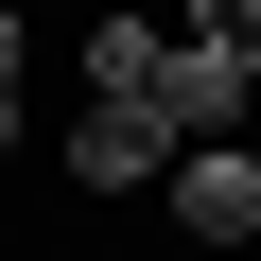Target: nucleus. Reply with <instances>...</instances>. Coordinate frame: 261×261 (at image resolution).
Here are the masks:
<instances>
[{
  "label": "nucleus",
  "mask_w": 261,
  "mask_h": 261,
  "mask_svg": "<svg viewBox=\"0 0 261 261\" xmlns=\"http://www.w3.org/2000/svg\"><path fill=\"white\" fill-rule=\"evenodd\" d=\"M174 35H209V53H226V70L261 87V0H192V18H174Z\"/></svg>",
  "instance_id": "nucleus-5"
},
{
  "label": "nucleus",
  "mask_w": 261,
  "mask_h": 261,
  "mask_svg": "<svg viewBox=\"0 0 261 261\" xmlns=\"http://www.w3.org/2000/svg\"><path fill=\"white\" fill-rule=\"evenodd\" d=\"M18 140H35V105H18V87H0V157H18Z\"/></svg>",
  "instance_id": "nucleus-7"
},
{
  "label": "nucleus",
  "mask_w": 261,
  "mask_h": 261,
  "mask_svg": "<svg viewBox=\"0 0 261 261\" xmlns=\"http://www.w3.org/2000/svg\"><path fill=\"white\" fill-rule=\"evenodd\" d=\"M140 87H157V18L105 0V18H87V105H140Z\"/></svg>",
  "instance_id": "nucleus-4"
},
{
  "label": "nucleus",
  "mask_w": 261,
  "mask_h": 261,
  "mask_svg": "<svg viewBox=\"0 0 261 261\" xmlns=\"http://www.w3.org/2000/svg\"><path fill=\"white\" fill-rule=\"evenodd\" d=\"M18 53H35V18H18V0H0V87H18Z\"/></svg>",
  "instance_id": "nucleus-6"
},
{
  "label": "nucleus",
  "mask_w": 261,
  "mask_h": 261,
  "mask_svg": "<svg viewBox=\"0 0 261 261\" xmlns=\"http://www.w3.org/2000/svg\"><path fill=\"white\" fill-rule=\"evenodd\" d=\"M53 157H70V192H157V174H174V140H157L140 105H70Z\"/></svg>",
  "instance_id": "nucleus-3"
},
{
  "label": "nucleus",
  "mask_w": 261,
  "mask_h": 261,
  "mask_svg": "<svg viewBox=\"0 0 261 261\" xmlns=\"http://www.w3.org/2000/svg\"><path fill=\"white\" fill-rule=\"evenodd\" d=\"M157 209H174V244L244 261V244H261V140H209V157H174V174H157Z\"/></svg>",
  "instance_id": "nucleus-2"
},
{
  "label": "nucleus",
  "mask_w": 261,
  "mask_h": 261,
  "mask_svg": "<svg viewBox=\"0 0 261 261\" xmlns=\"http://www.w3.org/2000/svg\"><path fill=\"white\" fill-rule=\"evenodd\" d=\"M140 122H157L174 157H209V140H244V122H261V87H244L209 35H157V87H140Z\"/></svg>",
  "instance_id": "nucleus-1"
}]
</instances>
